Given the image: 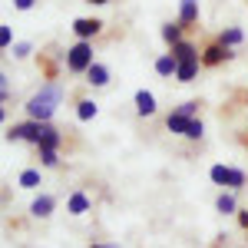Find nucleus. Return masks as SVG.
<instances>
[{"mask_svg": "<svg viewBox=\"0 0 248 248\" xmlns=\"http://www.w3.org/2000/svg\"><path fill=\"white\" fill-rule=\"evenodd\" d=\"M90 3H109V0H90Z\"/></svg>", "mask_w": 248, "mask_h": 248, "instance_id": "obj_28", "label": "nucleus"}, {"mask_svg": "<svg viewBox=\"0 0 248 248\" xmlns=\"http://www.w3.org/2000/svg\"><path fill=\"white\" fill-rule=\"evenodd\" d=\"M192 123H195V116H182V113H172L169 119H166L169 133H179V136H189L192 133Z\"/></svg>", "mask_w": 248, "mask_h": 248, "instance_id": "obj_3", "label": "nucleus"}, {"mask_svg": "<svg viewBox=\"0 0 248 248\" xmlns=\"http://www.w3.org/2000/svg\"><path fill=\"white\" fill-rule=\"evenodd\" d=\"M20 186H23V189H37L40 186V172L37 169H23L20 172Z\"/></svg>", "mask_w": 248, "mask_h": 248, "instance_id": "obj_15", "label": "nucleus"}, {"mask_svg": "<svg viewBox=\"0 0 248 248\" xmlns=\"http://www.w3.org/2000/svg\"><path fill=\"white\" fill-rule=\"evenodd\" d=\"M66 66H70V73H86L93 66V46L86 40H79L77 46H70L66 50Z\"/></svg>", "mask_w": 248, "mask_h": 248, "instance_id": "obj_2", "label": "nucleus"}, {"mask_svg": "<svg viewBox=\"0 0 248 248\" xmlns=\"http://www.w3.org/2000/svg\"><path fill=\"white\" fill-rule=\"evenodd\" d=\"M53 205H57V202H53V195H37V199H33V205H30V212H33L37 218H46V215L53 212Z\"/></svg>", "mask_w": 248, "mask_h": 248, "instance_id": "obj_6", "label": "nucleus"}, {"mask_svg": "<svg viewBox=\"0 0 248 248\" xmlns=\"http://www.w3.org/2000/svg\"><path fill=\"white\" fill-rule=\"evenodd\" d=\"M215 209L222 212V215H232V212H235V195H229V192H225V195H218Z\"/></svg>", "mask_w": 248, "mask_h": 248, "instance_id": "obj_19", "label": "nucleus"}, {"mask_svg": "<svg viewBox=\"0 0 248 248\" xmlns=\"http://www.w3.org/2000/svg\"><path fill=\"white\" fill-rule=\"evenodd\" d=\"M172 57L179 60V63H186V60H199V53H195L192 43H182V40H179V43H172Z\"/></svg>", "mask_w": 248, "mask_h": 248, "instance_id": "obj_9", "label": "nucleus"}, {"mask_svg": "<svg viewBox=\"0 0 248 248\" xmlns=\"http://www.w3.org/2000/svg\"><path fill=\"white\" fill-rule=\"evenodd\" d=\"M245 186V172L242 169H232V175H229V189H242Z\"/></svg>", "mask_w": 248, "mask_h": 248, "instance_id": "obj_21", "label": "nucleus"}, {"mask_svg": "<svg viewBox=\"0 0 248 248\" xmlns=\"http://www.w3.org/2000/svg\"><path fill=\"white\" fill-rule=\"evenodd\" d=\"M212 182H215V186H229V175H232V169L229 166H212Z\"/></svg>", "mask_w": 248, "mask_h": 248, "instance_id": "obj_16", "label": "nucleus"}, {"mask_svg": "<svg viewBox=\"0 0 248 248\" xmlns=\"http://www.w3.org/2000/svg\"><path fill=\"white\" fill-rule=\"evenodd\" d=\"M60 103H63V86L46 83L40 93H33L27 99V116H30V119H40V123H50Z\"/></svg>", "mask_w": 248, "mask_h": 248, "instance_id": "obj_1", "label": "nucleus"}, {"mask_svg": "<svg viewBox=\"0 0 248 248\" xmlns=\"http://www.w3.org/2000/svg\"><path fill=\"white\" fill-rule=\"evenodd\" d=\"M205 63H209V66H215V63H222V60H229V46H222V43H218V46H209V50H205Z\"/></svg>", "mask_w": 248, "mask_h": 248, "instance_id": "obj_13", "label": "nucleus"}, {"mask_svg": "<svg viewBox=\"0 0 248 248\" xmlns=\"http://www.w3.org/2000/svg\"><path fill=\"white\" fill-rule=\"evenodd\" d=\"M57 146H60V133L53 129V126H50V129H46V136L40 139V146H37V149H57Z\"/></svg>", "mask_w": 248, "mask_h": 248, "instance_id": "obj_18", "label": "nucleus"}, {"mask_svg": "<svg viewBox=\"0 0 248 248\" xmlns=\"http://www.w3.org/2000/svg\"><path fill=\"white\" fill-rule=\"evenodd\" d=\"M96 113H99V106H96L93 99H83V103H79V109H77V116L83 119V123H86V119H93Z\"/></svg>", "mask_w": 248, "mask_h": 248, "instance_id": "obj_17", "label": "nucleus"}, {"mask_svg": "<svg viewBox=\"0 0 248 248\" xmlns=\"http://www.w3.org/2000/svg\"><path fill=\"white\" fill-rule=\"evenodd\" d=\"M179 33H182L179 23H166V27H162V37L169 40V43H179Z\"/></svg>", "mask_w": 248, "mask_h": 248, "instance_id": "obj_20", "label": "nucleus"}, {"mask_svg": "<svg viewBox=\"0 0 248 248\" xmlns=\"http://www.w3.org/2000/svg\"><path fill=\"white\" fill-rule=\"evenodd\" d=\"M99 27H103L99 20H77V23H73V33H77L79 40H90V37L99 33Z\"/></svg>", "mask_w": 248, "mask_h": 248, "instance_id": "obj_4", "label": "nucleus"}, {"mask_svg": "<svg viewBox=\"0 0 248 248\" xmlns=\"http://www.w3.org/2000/svg\"><path fill=\"white\" fill-rule=\"evenodd\" d=\"M14 53H17V57H30V43H17Z\"/></svg>", "mask_w": 248, "mask_h": 248, "instance_id": "obj_24", "label": "nucleus"}, {"mask_svg": "<svg viewBox=\"0 0 248 248\" xmlns=\"http://www.w3.org/2000/svg\"><path fill=\"white\" fill-rule=\"evenodd\" d=\"M199 73V60H186V63H179V70H175V79H182V83H192Z\"/></svg>", "mask_w": 248, "mask_h": 248, "instance_id": "obj_11", "label": "nucleus"}, {"mask_svg": "<svg viewBox=\"0 0 248 248\" xmlns=\"http://www.w3.org/2000/svg\"><path fill=\"white\" fill-rule=\"evenodd\" d=\"M40 159H43V166H57V149H40Z\"/></svg>", "mask_w": 248, "mask_h": 248, "instance_id": "obj_22", "label": "nucleus"}, {"mask_svg": "<svg viewBox=\"0 0 248 248\" xmlns=\"http://www.w3.org/2000/svg\"><path fill=\"white\" fill-rule=\"evenodd\" d=\"M199 20V0H182L179 7V23H195Z\"/></svg>", "mask_w": 248, "mask_h": 248, "instance_id": "obj_7", "label": "nucleus"}, {"mask_svg": "<svg viewBox=\"0 0 248 248\" xmlns=\"http://www.w3.org/2000/svg\"><path fill=\"white\" fill-rule=\"evenodd\" d=\"M0 43L10 46V27H0Z\"/></svg>", "mask_w": 248, "mask_h": 248, "instance_id": "obj_25", "label": "nucleus"}, {"mask_svg": "<svg viewBox=\"0 0 248 248\" xmlns=\"http://www.w3.org/2000/svg\"><path fill=\"white\" fill-rule=\"evenodd\" d=\"M66 209H70V215H83V212L90 209V199H86L83 192H73L70 202H66Z\"/></svg>", "mask_w": 248, "mask_h": 248, "instance_id": "obj_12", "label": "nucleus"}, {"mask_svg": "<svg viewBox=\"0 0 248 248\" xmlns=\"http://www.w3.org/2000/svg\"><path fill=\"white\" fill-rule=\"evenodd\" d=\"M218 43H222V46H238V43H242V30H238V27H229V30H222Z\"/></svg>", "mask_w": 248, "mask_h": 248, "instance_id": "obj_14", "label": "nucleus"}, {"mask_svg": "<svg viewBox=\"0 0 248 248\" xmlns=\"http://www.w3.org/2000/svg\"><path fill=\"white\" fill-rule=\"evenodd\" d=\"M238 222H242V225L248 229V212H242V215H238Z\"/></svg>", "mask_w": 248, "mask_h": 248, "instance_id": "obj_27", "label": "nucleus"}, {"mask_svg": "<svg viewBox=\"0 0 248 248\" xmlns=\"http://www.w3.org/2000/svg\"><path fill=\"white\" fill-rule=\"evenodd\" d=\"M86 83H90V86H106V83H109V70H106L103 63H93V66L86 70Z\"/></svg>", "mask_w": 248, "mask_h": 248, "instance_id": "obj_5", "label": "nucleus"}, {"mask_svg": "<svg viewBox=\"0 0 248 248\" xmlns=\"http://www.w3.org/2000/svg\"><path fill=\"white\" fill-rule=\"evenodd\" d=\"M195 109H199V103H182L175 113H182V116H195Z\"/></svg>", "mask_w": 248, "mask_h": 248, "instance_id": "obj_23", "label": "nucleus"}, {"mask_svg": "<svg viewBox=\"0 0 248 248\" xmlns=\"http://www.w3.org/2000/svg\"><path fill=\"white\" fill-rule=\"evenodd\" d=\"M14 3H17V10H30L33 7V0H14Z\"/></svg>", "mask_w": 248, "mask_h": 248, "instance_id": "obj_26", "label": "nucleus"}, {"mask_svg": "<svg viewBox=\"0 0 248 248\" xmlns=\"http://www.w3.org/2000/svg\"><path fill=\"white\" fill-rule=\"evenodd\" d=\"M136 109L142 116H153L155 113V96L146 93V90H139V93H136Z\"/></svg>", "mask_w": 248, "mask_h": 248, "instance_id": "obj_8", "label": "nucleus"}, {"mask_svg": "<svg viewBox=\"0 0 248 248\" xmlns=\"http://www.w3.org/2000/svg\"><path fill=\"white\" fill-rule=\"evenodd\" d=\"M175 70H179V60L172 57V53H166V57L155 60V73H159V77H172Z\"/></svg>", "mask_w": 248, "mask_h": 248, "instance_id": "obj_10", "label": "nucleus"}, {"mask_svg": "<svg viewBox=\"0 0 248 248\" xmlns=\"http://www.w3.org/2000/svg\"><path fill=\"white\" fill-rule=\"evenodd\" d=\"M93 248H116V245H93Z\"/></svg>", "mask_w": 248, "mask_h": 248, "instance_id": "obj_29", "label": "nucleus"}]
</instances>
